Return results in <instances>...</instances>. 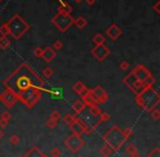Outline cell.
<instances>
[{
    "mask_svg": "<svg viewBox=\"0 0 160 157\" xmlns=\"http://www.w3.org/2000/svg\"><path fill=\"white\" fill-rule=\"evenodd\" d=\"M76 3H80V1H82V0H75Z\"/></svg>",
    "mask_w": 160,
    "mask_h": 157,
    "instance_id": "cell-17",
    "label": "cell"
},
{
    "mask_svg": "<svg viewBox=\"0 0 160 157\" xmlns=\"http://www.w3.org/2000/svg\"><path fill=\"white\" fill-rule=\"evenodd\" d=\"M49 92H51V97L53 100H58L62 98V90L60 88H55L49 91Z\"/></svg>",
    "mask_w": 160,
    "mask_h": 157,
    "instance_id": "cell-7",
    "label": "cell"
},
{
    "mask_svg": "<svg viewBox=\"0 0 160 157\" xmlns=\"http://www.w3.org/2000/svg\"><path fill=\"white\" fill-rule=\"evenodd\" d=\"M0 3H1V0H0Z\"/></svg>",
    "mask_w": 160,
    "mask_h": 157,
    "instance_id": "cell-18",
    "label": "cell"
},
{
    "mask_svg": "<svg viewBox=\"0 0 160 157\" xmlns=\"http://www.w3.org/2000/svg\"><path fill=\"white\" fill-rule=\"evenodd\" d=\"M42 56L46 62H51L54 57H55V52L51 49V47H46V50H43Z\"/></svg>",
    "mask_w": 160,
    "mask_h": 157,
    "instance_id": "cell-6",
    "label": "cell"
},
{
    "mask_svg": "<svg viewBox=\"0 0 160 157\" xmlns=\"http://www.w3.org/2000/svg\"><path fill=\"white\" fill-rule=\"evenodd\" d=\"M7 25L9 29V33H11L14 39H19L23 33H25L29 30V25L19 16H14L7 23Z\"/></svg>",
    "mask_w": 160,
    "mask_h": 157,
    "instance_id": "cell-1",
    "label": "cell"
},
{
    "mask_svg": "<svg viewBox=\"0 0 160 157\" xmlns=\"http://www.w3.org/2000/svg\"><path fill=\"white\" fill-rule=\"evenodd\" d=\"M42 54H43V50L41 49V47H38V49H35L34 50V55L35 56H42Z\"/></svg>",
    "mask_w": 160,
    "mask_h": 157,
    "instance_id": "cell-12",
    "label": "cell"
},
{
    "mask_svg": "<svg viewBox=\"0 0 160 157\" xmlns=\"http://www.w3.org/2000/svg\"><path fill=\"white\" fill-rule=\"evenodd\" d=\"M43 74H44V76H46V77H49V76L53 74V71H52L51 68H45L44 71H43Z\"/></svg>",
    "mask_w": 160,
    "mask_h": 157,
    "instance_id": "cell-13",
    "label": "cell"
},
{
    "mask_svg": "<svg viewBox=\"0 0 160 157\" xmlns=\"http://www.w3.org/2000/svg\"><path fill=\"white\" fill-rule=\"evenodd\" d=\"M107 34L112 39V40H116V39L122 34V31H121V29L118 27V25L112 24L111 27H110V29L107 30Z\"/></svg>",
    "mask_w": 160,
    "mask_h": 157,
    "instance_id": "cell-4",
    "label": "cell"
},
{
    "mask_svg": "<svg viewBox=\"0 0 160 157\" xmlns=\"http://www.w3.org/2000/svg\"><path fill=\"white\" fill-rule=\"evenodd\" d=\"M121 66H122V68H127L128 64H127V63H122V65H121Z\"/></svg>",
    "mask_w": 160,
    "mask_h": 157,
    "instance_id": "cell-16",
    "label": "cell"
},
{
    "mask_svg": "<svg viewBox=\"0 0 160 157\" xmlns=\"http://www.w3.org/2000/svg\"><path fill=\"white\" fill-rule=\"evenodd\" d=\"M9 44H10L9 40H8L6 36H1V38H0V47H1V49H7V47L9 46Z\"/></svg>",
    "mask_w": 160,
    "mask_h": 157,
    "instance_id": "cell-9",
    "label": "cell"
},
{
    "mask_svg": "<svg viewBox=\"0 0 160 157\" xmlns=\"http://www.w3.org/2000/svg\"><path fill=\"white\" fill-rule=\"evenodd\" d=\"M54 49H57V50H60L62 49V42L60 41H56L55 43H54Z\"/></svg>",
    "mask_w": 160,
    "mask_h": 157,
    "instance_id": "cell-14",
    "label": "cell"
},
{
    "mask_svg": "<svg viewBox=\"0 0 160 157\" xmlns=\"http://www.w3.org/2000/svg\"><path fill=\"white\" fill-rule=\"evenodd\" d=\"M8 33H9V29H8V25L6 23V24H2L0 27V34H1V36H6Z\"/></svg>",
    "mask_w": 160,
    "mask_h": 157,
    "instance_id": "cell-11",
    "label": "cell"
},
{
    "mask_svg": "<svg viewBox=\"0 0 160 157\" xmlns=\"http://www.w3.org/2000/svg\"><path fill=\"white\" fill-rule=\"evenodd\" d=\"M93 42L96 43V44H103V43H104V38H103V35H101V34H96L93 38Z\"/></svg>",
    "mask_w": 160,
    "mask_h": 157,
    "instance_id": "cell-10",
    "label": "cell"
},
{
    "mask_svg": "<svg viewBox=\"0 0 160 157\" xmlns=\"http://www.w3.org/2000/svg\"><path fill=\"white\" fill-rule=\"evenodd\" d=\"M53 23L60 30V31H66L69 27L73 23V19L66 12L60 11L55 18L53 19Z\"/></svg>",
    "mask_w": 160,
    "mask_h": 157,
    "instance_id": "cell-2",
    "label": "cell"
},
{
    "mask_svg": "<svg viewBox=\"0 0 160 157\" xmlns=\"http://www.w3.org/2000/svg\"><path fill=\"white\" fill-rule=\"evenodd\" d=\"M17 86H18V88L21 89V90H24V89L29 88L30 79H28L27 77H24V76H23V77L17 79Z\"/></svg>",
    "mask_w": 160,
    "mask_h": 157,
    "instance_id": "cell-5",
    "label": "cell"
},
{
    "mask_svg": "<svg viewBox=\"0 0 160 157\" xmlns=\"http://www.w3.org/2000/svg\"><path fill=\"white\" fill-rule=\"evenodd\" d=\"M73 23L77 25L78 29H83L87 25V20L83 17H79V18H77V20H73Z\"/></svg>",
    "mask_w": 160,
    "mask_h": 157,
    "instance_id": "cell-8",
    "label": "cell"
},
{
    "mask_svg": "<svg viewBox=\"0 0 160 157\" xmlns=\"http://www.w3.org/2000/svg\"><path fill=\"white\" fill-rule=\"evenodd\" d=\"M92 54H93L97 60H103L109 55V49L105 47L103 44H97V46L92 50Z\"/></svg>",
    "mask_w": 160,
    "mask_h": 157,
    "instance_id": "cell-3",
    "label": "cell"
},
{
    "mask_svg": "<svg viewBox=\"0 0 160 157\" xmlns=\"http://www.w3.org/2000/svg\"><path fill=\"white\" fill-rule=\"evenodd\" d=\"M88 5H93L94 3H96V0H87Z\"/></svg>",
    "mask_w": 160,
    "mask_h": 157,
    "instance_id": "cell-15",
    "label": "cell"
}]
</instances>
